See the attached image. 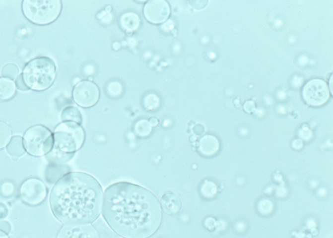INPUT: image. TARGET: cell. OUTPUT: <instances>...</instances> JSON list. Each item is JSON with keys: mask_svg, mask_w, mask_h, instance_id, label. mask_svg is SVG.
Masks as SVG:
<instances>
[{"mask_svg": "<svg viewBox=\"0 0 333 238\" xmlns=\"http://www.w3.org/2000/svg\"><path fill=\"white\" fill-rule=\"evenodd\" d=\"M21 198L23 202L31 206L40 204L47 196L46 186L37 178H30L21 185Z\"/></svg>", "mask_w": 333, "mask_h": 238, "instance_id": "9c48e42d", "label": "cell"}, {"mask_svg": "<svg viewBox=\"0 0 333 238\" xmlns=\"http://www.w3.org/2000/svg\"><path fill=\"white\" fill-rule=\"evenodd\" d=\"M23 145L31 155L41 157L46 155L50 153L54 146L52 132L44 126H32L25 132Z\"/></svg>", "mask_w": 333, "mask_h": 238, "instance_id": "8992f818", "label": "cell"}, {"mask_svg": "<svg viewBox=\"0 0 333 238\" xmlns=\"http://www.w3.org/2000/svg\"><path fill=\"white\" fill-rule=\"evenodd\" d=\"M149 122L151 127H155L159 124V120L156 117H152L149 119Z\"/></svg>", "mask_w": 333, "mask_h": 238, "instance_id": "f1b7e54d", "label": "cell"}, {"mask_svg": "<svg viewBox=\"0 0 333 238\" xmlns=\"http://www.w3.org/2000/svg\"><path fill=\"white\" fill-rule=\"evenodd\" d=\"M0 231L8 234L11 231V226L6 221H0Z\"/></svg>", "mask_w": 333, "mask_h": 238, "instance_id": "484cf974", "label": "cell"}, {"mask_svg": "<svg viewBox=\"0 0 333 238\" xmlns=\"http://www.w3.org/2000/svg\"><path fill=\"white\" fill-rule=\"evenodd\" d=\"M0 238H9V237L4 232L0 231Z\"/></svg>", "mask_w": 333, "mask_h": 238, "instance_id": "f546056e", "label": "cell"}, {"mask_svg": "<svg viewBox=\"0 0 333 238\" xmlns=\"http://www.w3.org/2000/svg\"><path fill=\"white\" fill-rule=\"evenodd\" d=\"M99 96L100 93L98 87L89 81L79 82L73 91L74 101L83 108L94 106L99 101Z\"/></svg>", "mask_w": 333, "mask_h": 238, "instance_id": "ba28073f", "label": "cell"}, {"mask_svg": "<svg viewBox=\"0 0 333 238\" xmlns=\"http://www.w3.org/2000/svg\"><path fill=\"white\" fill-rule=\"evenodd\" d=\"M88 79H89V81H93V78L91 77H89L88 78Z\"/></svg>", "mask_w": 333, "mask_h": 238, "instance_id": "836d02e7", "label": "cell"}, {"mask_svg": "<svg viewBox=\"0 0 333 238\" xmlns=\"http://www.w3.org/2000/svg\"><path fill=\"white\" fill-rule=\"evenodd\" d=\"M220 144L217 138L213 135H206L200 138L198 144L199 151L202 155L210 157L217 153Z\"/></svg>", "mask_w": 333, "mask_h": 238, "instance_id": "4fadbf2b", "label": "cell"}, {"mask_svg": "<svg viewBox=\"0 0 333 238\" xmlns=\"http://www.w3.org/2000/svg\"><path fill=\"white\" fill-rule=\"evenodd\" d=\"M57 238H100L91 224H67L60 230Z\"/></svg>", "mask_w": 333, "mask_h": 238, "instance_id": "8fae6325", "label": "cell"}, {"mask_svg": "<svg viewBox=\"0 0 333 238\" xmlns=\"http://www.w3.org/2000/svg\"><path fill=\"white\" fill-rule=\"evenodd\" d=\"M103 198L102 188L94 177L83 173H69L54 185L51 208L65 225L88 224L100 215Z\"/></svg>", "mask_w": 333, "mask_h": 238, "instance_id": "7a4b0ae2", "label": "cell"}, {"mask_svg": "<svg viewBox=\"0 0 333 238\" xmlns=\"http://www.w3.org/2000/svg\"><path fill=\"white\" fill-rule=\"evenodd\" d=\"M7 151L15 159L24 155L25 148L22 138L19 136H15L11 138L10 142L7 144Z\"/></svg>", "mask_w": 333, "mask_h": 238, "instance_id": "9a60e30c", "label": "cell"}, {"mask_svg": "<svg viewBox=\"0 0 333 238\" xmlns=\"http://www.w3.org/2000/svg\"><path fill=\"white\" fill-rule=\"evenodd\" d=\"M18 67L14 64H7V65L3 66L2 70H1V75L9 79H15L18 75Z\"/></svg>", "mask_w": 333, "mask_h": 238, "instance_id": "603a6c76", "label": "cell"}, {"mask_svg": "<svg viewBox=\"0 0 333 238\" xmlns=\"http://www.w3.org/2000/svg\"><path fill=\"white\" fill-rule=\"evenodd\" d=\"M332 84H333V76H332V77H331V82H330V87H331V93H333V91H332V89H333Z\"/></svg>", "mask_w": 333, "mask_h": 238, "instance_id": "d6a6232c", "label": "cell"}, {"mask_svg": "<svg viewBox=\"0 0 333 238\" xmlns=\"http://www.w3.org/2000/svg\"><path fill=\"white\" fill-rule=\"evenodd\" d=\"M106 10L107 11H111V10H112V7H111L110 5H108V6L106 7Z\"/></svg>", "mask_w": 333, "mask_h": 238, "instance_id": "4dcf8cb0", "label": "cell"}, {"mask_svg": "<svg viewBox=\"0 0 333 238\" xmlns=\"http://www.w3.org/2000/svg\"><path fill=\"white\" fill-rule=\"evenodd\" d=\"M74 153H66L53 148V150L46 156L48 161L55 165H62L67 163L73 157Z\"/></svg>", "mask_w": 333, "mask_h": 238, "instance_id": "ac0fdd59", "label": "cell"}, {"mask_svg": "<svg viewBox=\"0 0 333 238\" xmlns=\"http://www.w3.org/2000/svg\"><path fill=\"white\" fill-rule=\"evenodd\" d=\"M15 93V85L11 79L7 78L0 79V99L7 100L11 99Z\"/></svg>", "mask_w": 333, "mask_h": 238, "instance_id": "e0dca14e", "label": "cell"}, {"mask_svg": "<svg viewBox=\"0 0 333 238\" xmlns=\"http://www.w3.org/2000/svg\"><path fill=\"white\" fill-rule=\"evenodd\" d=\"M85 132L79 124L64 122L56 128L54 134V148L66 153H74L83 146Z\"/></svg>", "mask_w": 333, "mask_h": 238, "instance_id": "5b68a950", "label": "cell"}, {"mask_svg": "<svg viewBox=\"0 0 333 238\" xmlns=\"http://www.w3.org/2000/svg\"><path fill=\"white\" fill-rule=\"evenodd\" d=\"M7 213H8V210H7L6 206L3 203L0 202V219L6 217Z\"/></svg>", "mask_w": 333, "mask_h": 238, "instance_id": "83f0119b", "label": "cell"}, {"mask_svg": "<svg viewBox=\"0 0 333 238\" xmlns=\"http://www.w3.org/2000/svg\"><path fill=\"white\" fill-rule=\"evenodd\" d=\"M330 93L326 82L320 79L309 81L303 87V97L305 102L311 106L319 107L329 100Z\"/></svg>", "mask_w": 333, "mask_h": 238, "instance_id": "52a82bcc", "label": "cell"}, {"mask_svg": "<svg viewBox=\"0 0 333 238\" xmlns=\"http://www.w3.org/2000/svg\"><path fill=\"white\" fill-rule=\"evenodd\" d=\"M200 193L206 198H212L217 194V188L215 183L205 180L200 186Z\"/></svg>", "mask_w": 333, "mask_h": 238, "instance_id": "44dd1931", "label": "cell"}, {"mask_svg": "<svg viewBox=\"0 0 333 238\" xmlns=\"http://www.w3.org/2000/svg\"><path fill=\"white\" fill-rule=\"evenodd\" d=\"M103 216L116 234L126 238H149L162 220L157 197L143 187L126 182L106 189Z\"/></svg>", "mask_w": 333, "mask_h": 238, "instance_id": "6da1fadb", "label": "cell"}, {"mask_svg": "<svg viewBox=\"0 0 333 238\" xmlns=\"http://www.w3.org/2000/svg\"><path fill=\"white\" fill-rule=\"evenodd\" d=\"M244 109L246 112L251 113L255 110V105L252 101H247L244 104Z\"/></svg>", "mask_w": 333, "mask_h": 238, "instance_id": "4316f807", "label": "cell"}, {"mask_svg": "<svg viewBox=\"0 0 333 238\" xmlns=\"http://www.w3.org/2000/svg\"><path fill=\"white\" fill-rule=\"evenodd\" d=\"M235 103L236 104L237 107H239V105H240V103H239V101L238 99H236V100H235Z\"/></svg>", "mask_w": 333, "mask_h": 238, "instance_id": "1f68e13d", "label": "cell"}, {"mask_svg": "<svg viewBox=\"0 0 333 238\" xmlns=\"http://www.w3.org/2000/svg\"><path fill=\"white\" fill-rule=\"evenodd\" d=\"M56 71L54 60L48 57H40L25 66L23 77L28 88L34 91H44L53 84Z\"/></svg>", "mask_w": 333, "mask_h": 238, "instance_id": "3957f363", "label": "cell"}, {"mask_svg": "<svg viewBox=\"0 0 333 238\" xmlns=\"http://www.w3.org/2000/svg\"><path fill=\"white\" fill-rule=\"evenodd\" d=\"M13 186L9 182H5L1 186V192L3 196H9L13 194Z\"/></svg>", "mask_w": 333, "mask_h": 238, "instance_id": "cb8c5ba5", "label": "cell"}, {"mask_svg": "<svg viewBox=\"0 0 333 238\" xmlns=\"http://www.w3.org/2000/svg\"><path fill=\"white\" fill-rule=\"evenodd\" d=\"M15 83H16L17 89H18L19 90H28V87L25 83L24 79H23V75H19V77H17V79H16V81H15Z\"/></svg>", "mask_w": 333, "mask_h": 238, "instance_id": "d4e9b609", "label": "cell"}, {"mask_svg": "<svg viewBox=\"0 0 333 238\" xmlns=\"http://www.w3.org/2000/svg\"><path fill=\"white\" fill-rule=\"evenodd\" d=\"M170 13V5L165 0H150L146 2L144 6V16L153 24H160L165 22Z\"/></svg>", "mask_w": 333, "mask_h": 238, "instance_id": "30bf717a", "label": "cell"}, {"mask_svg": "<svg viewBox=\"0 0 333 238\" xmlns=\"http://www.w3.org/2000/svg\"><path fill=\"white\" fill-rule=\"evenodd\" d=\"M11 136L10 127L5 122L0 121V149L8 143Z\"/></svg>", "mask_w": 333, "mask_h": 238, "instance_id": "7402d4cb", "label": "cell"}, {"mask_svg": "<svg viewBox=\"0 0 333 238\" xmlns=\"http://www.w3.org/2000/svg\"><path fill=\"white\" fill-rule=\"evenodd\" d=\"M134 130L137 136L140 137H146L151 133L152 127L150 125L149 120L142 119L136 122Z\"/></svg>", "mask_w": 333, "mask_h": 238, "instance_id": "ffe728a7", "label": "cell"}, {"mask_svg": "<svg viewBox=\"0 0 333 238\" xmlns=\"http://www.w3.org/2000/svg\"><path fill=\"white\" fill-rule=\"evenodd\" d=\"M120 24L125 30L128 32H133L139 27V17L133 12L124 13L121 17Z\"/></svg>", "mask_w": 333, "mask_h": 238, "instance_id": "2e32d148", "label": "cell"}, {"mask_svg": "<svg viewBox=\"0 0 333 238\" xmlns=\"http://www.w3.org/2000/svg\"><path fill=\"white\" fill-rule=\"evenodd\" d=\"M161 207L163 212L167 215H175L182 208V202L177 195L168 192L161 198Z\"/></svg>", "mask_w": 333, "mask_h": 238, "instance_id": "7c38bea8", "label": "cell"}, {"mask_svg": "<svg viewBox=\"0 0 333 238\" xmlns=\"http://www.w3.org/2000/svg\"><path fill=\"white\" fill-rule=\"evenodd\" d=\"M61 117L62 120L64 122H73L79 124L82 121L80 111L75 107H68L64 109Z\"/></svg>", "mask_w": 333, "mask_h": 238, "instance_id": "d6986e66", "label": "cell"}, {"mask_svg": "<svg viewBox=\"0 0 333 238\" xmlns=\"http://www.w3.org/2000/svg\"><path fill=\"white\" fill-rule=\"evenodd\" d=\"M60 0H24L23 14L32 23L46 25L54 22L62 11Z\"/></svg>", "mask_w": 333, "mask_h": 238, "instance_id": "277c9868", "label": "cell"}, {"mask_svg": "<svg viewBox=\"0 0 333 238\" xmlns=\"http://www.w3.org/2000/svg\"><path fill=\"white\" fill-rule=\"evenodd\" d=\"M69 171V168L67 166H61L55 164L50 165L46 170L47 182L50 183L56 182L60 177H64L65 174L67 173Z\"/></svg>", "mask_w": 333, "mask_h": 238, "instance_id": "5bb4252c", "label": "cell"}]
</instances>
